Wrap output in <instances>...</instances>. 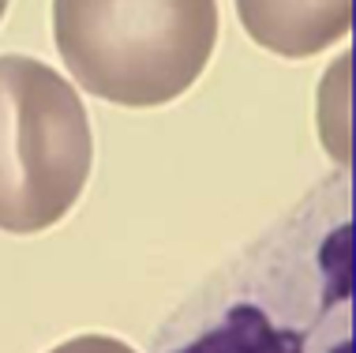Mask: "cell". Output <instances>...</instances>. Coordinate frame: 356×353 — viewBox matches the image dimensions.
Wrapping results in <instances>:
<instances>
[{"mask_svg":"<svg viewBox=\"0 0 356 353\" xmlns=\"http://www.w3.org/2000/svg\"><path fill=\"white\" fill-rule=\"evenodd\" d=\"M154 353H353V196L326 177L225 260L154 335Z\"/></svg>","mask_w":356,"mask_h":353,"instance_id":"cell-1","label":"cell"},{"mask_svg":"<svg viewBox=\"0 0 356 353\" xmlns=\"http://www.w3.org/2000/svg\"><path fill=\"white\" fill-rule=\"evenodd\" d=\"M4 12H8V0H0V19H4Z\"/></svg>","mask_w":356,"mask_h":353,"instance_id":"cell-6","label":"cell"},{"mask_svg":"<svg viewBox=\"0 0 356 353\" xmlns=\"http://www.w3.org/2000/svg\"><path fill=\"white\" fill-rule=\"evenodd\" d=\"M236 15L255 45L304 61L349 34L353 0H236Z\"/></svg>","mask_w":356,"mask_h":353,"instance_id":"cell-4","label":"cell"},{"mask_svg":"<svg viewBox=\"0 0 356 353\" xmlns=\"http://www.w3.org/2000/svg\"><path fill=\"white\" fill-rule=\"evenodd\" d=\"M94 136L75 87L34 56H0V230L42 233L79 203Z\"/></svg>","mask_w":356,"mask_h":353,"instance_id":"cell-3","label":"cell"},{"mask_svg":"<svg viewBox=\"0 0 356 353\" xmlns=\"http://www.w3.org/2000/svg\"><path fill=\"white\" fill-rule=\"evenodd\" d=\"M49 353H139V350H131L128 342L109 338V335H79V338L60 342V346L49 350Z\"/></svg>","mask_w":356,"mask_h":353,"instance_id":"cell-5","label":"cell"},{"mask_svg":"<svg viewBox=\"0 0 356 353\" xmlns=\"http://www.w3.org/2000/svg\"><path fill=\"white\" fill-rule=\"evenodd\" d=\"M53 38L94 98L165 106L214 56L218 0H53Z\"/></svg>","mask_w":356,"mask_h":353,"instance_id":"cell-2","label":"cell"}]
</instances>
